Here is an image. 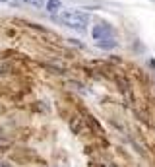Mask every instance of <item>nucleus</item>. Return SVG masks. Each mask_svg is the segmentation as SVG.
<instances>
[{"label": "nucleus", "mask_w": 155, "mask_h": 167, "mask_svg": "<svg viewBox=\"0 0 155 167\" xmlns=\"http://www.w3.org/2000/svg\"><path fill=\"white\" fill-rule=\"evenodd\" d=\"M58 21L64 24L66 27H70V29H74V31L84 33V31H87L91 16L84 10H64V12L58 14Z\"/></svg>", "instance_id": "obj_1"}, {"label": "nucleus", "mask_w": 155, "mask_h": 167, "mask_svg": "<svg viewBox=\"0 0 155 167\" xmlns=\"http://www.w3.org/2000/svg\"><path fill=\"white\" fill-rule=\"evenodd\" d=\"M91 35H93V39H95V41H101V39H107V37H113V27H110L109 24H97V25H93Z\"/></svg>", "instance_id": "obj_2"}, {"label": "nucleus", "mask_w": 155, "mask_h": 167, "mask_svg": "<svg viewBox=\"0 0 155 167\" xmlns=\"http://www.w3.org/2000/svg\"><path fill=\"white\" fill-rule=\"evenodd\" d=\"M45 8H47L49 14H60L62 12V2L60 0H47Z\"/></svg>", "instance_id": "obj_3"}, {"label": "nucleus", "mask_w": 155, "mask_h": 167, "mask_svg": "<svg viewBox=\"0 0 155 167\" xmlns=\"http://www.w3.org/2000/svg\"><path fill=\"white\" fill-rule=\"evenodd\" d=\"M97 45H99L101 49H114L116 45H118V41H116L114 37H107V39H101V41H97Z\"/></svg>", "instance_id": "obj_4"}, {"label": "nucleus", "mask_w": 155, "mask_h": 167, "mask_svg": "<svg viewBox=\"0 0 155 167\" xmlns=\"http://www.w3.org/2000/svg\"><path fill=\"white\" fill-rule=\"evenodd\" d=\"M21 2H24V4H29V6H35V8H43V6L47 4L45 0H21Z\"/></svg>", "instance_id": "obj_5"}, {"label": "nucleus", "mask_w": 155, "mask_h": 167, "mask_svg": "<svg viewBox=\"0 0 155 167\" xmlns=\"http://www.w3.org/2000/svg\"><path fill=\"white\" fill-rule=\"evenodd\" d=\"M85 121H87V122H89V125H91V128L95 130V132H101V126H99V122L95 121L93 117H89V115H87V117H85Z\"/></svg>", "instance_id": "obj_6"}, {"label": "nucleus", "mask_w": 155, "mask_h": 167, "mask_svg": "<svg viewBox=\"0 0 155 167\" xmlns=\"http://www.w3.org/2000/svg\"><path fill=\"white\" fill-rule=\"evenodd\" d=\"M70 126H72V130H74V132H80V128H82V125H80V119L78 117H74L72 121H70Z\"/></svg>", "instance_id": "obj_7"}, {"label": "nucleus", "mask_w": 155, "mask_h": 167, "mask_svg": "<svg viewBox=\"0 0 155 167\" xmlns=\"http://www.w3.org/2000/svg\"><path fill=\"white\" fill-rule=\"evenodd\" d=\"M4 2H10V0H0V4H4Z\"/></svg>", "instance_id": "obj_8"}]
</instances>
